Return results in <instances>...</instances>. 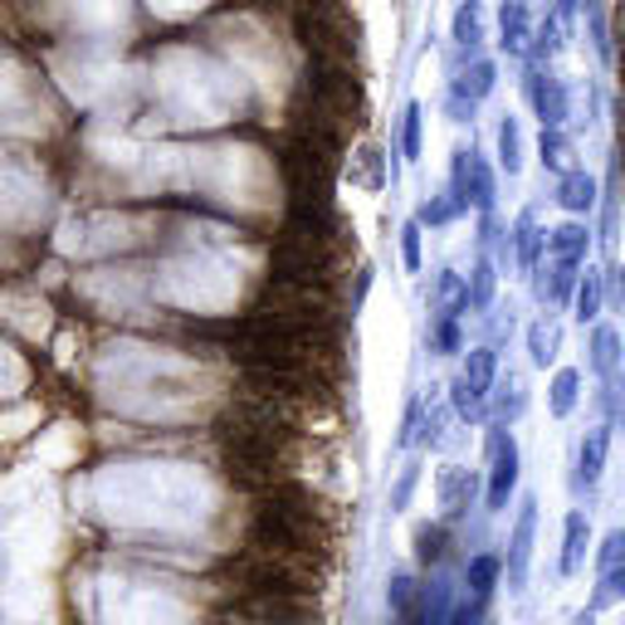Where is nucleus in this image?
I'll list each match as a JSON object with an SVG mask.
<instances>
[{"label": "nucleus", "mask_w": 625, "mask_h": 625, "mask_svg": "<svg viewBox=\"0 0 625 625\" xmlns=\"http://www.w3.org/2000/svg\"><path fill=\"white\" fill-rule=\"evenodd\" d=\"M484 460H488V479H484V514H508V504L518 498V479H523V450H518L514 431L498 421H488L484 435Z\"/></svg>", "instance_id": "obj_1"}, {"label": "nucleus", "mask_w": 625, "mask_h": 625, "mask_svg": "<svg viewBox=\"0 0 625 625\" xmlns=\"http://www.w3.org/2000/svg\"><path fill=\"white\" fill-rule=\"evenodd\" d=\"M494 381H498V347H469L460 377L450 381V411L460 415V421L479 425L488 421V396H494Z\"/></svg>", "instance_id": "obj_2"}, {"label": "nucleus", "mask_w": 625, "mask_h": 625, "mask_svg": "<svg viewBox=\"0 0 625 625\" xmlns=\"http://www.w3.org/2000/svg\"><path fill=\"white\" fill-rule=\"evenodd\" d=\"M523 103L543 128H567L571 122V83L552 64H523Z\"/></svg>", "instance_id": "obj_3"}, {"label": "nucleus", "mask_w": 625, "mask_h": 625, "mask_svg": "<svg viewBox=\"0 0 625 625\" xmlns=\"http://www.w3.org/2000/svg\"><path fill=\"white\" fill-rule=\"evenodd\" d=\"M611 440H616V431H611L606 421H597V425H587V435L577 440V460H571V474H567V488H571V498H597V488H601V479H606V460H611Z\"/></svg>", "instance_id": "obj_4"}, {"label": "nucleus", "mask_w": 625, "mask_h": 625, "mask_svg": "<svg viewBox=\"0 0 625 625\" xmlns=\"http://www.w3.org/2000/svg\"><path fill=\"white\" fill-rule=\"evenodd\" d=\"M533 543H538V494H523V498H518L514 528H508V547H504L508 597L528 591V571H533Z\"/></svg>", "instance_id": "obj_5"}, {"label": "nucleus", "mask_w": 625, "mask_h": 625, "mask_svg": "<svg viewBox=\"0 0 625 625\" xmlns=\"http://www.w3.org/2000/svg\"><path fill=\"white\" fill-rule=\"evenodd\" d=\"M455 196L469 205L474 215H488V211H498V172L488 166V156L479 152V148H469V162H464V176L460 181H445Z\"/></svg>", "instance_id": "obj_6"}, {"label": "nucleus", "mask_w": 625, "mask_h": 625, "mask_svg": "<svg viewBox=\"0 0 625 625\" xmlns=\"http://www.w3.org/2000/svg\"><path fill=\"white\" fill-rule=\"evenodd\" d=\"M508 235H514V274H518V279H533L538 264L547 259V231L538 225V211H533V205H523V211L514 215Z\"/></svg>", "instance_id": "obj_7"}, {"label": "nucleus", "mask_w": 625, "mask_h": 625, "mask_svg": "<svg viewBox=\"0 0 625 625\" xmlns=\"http://www.w3.org/2000/svg\"><path fill=\"white\" fill-rule=\"evenodd\" d=\"M597 547V528H591V508H567L562 518V557H557V577H577L587 567V552Z\"/></svg>", "instance_id": "obj_8"}, {"label": "nucleus", "mask_w": 625, "mask_h": 625, "mask_svg": "<svg viewBox=\"0 0 625 625\" xmlns=\"http://www.w3.org/2000/svg\"><path fill=\"white\" fill-rule=\"evenodd\" d=\"M587 372H591V381H611L616 372H625V342H621L616 322L601 318L587 328Z\"/></svg>", "instance_id": "obj_9"}, {"label": "nucleus", "mask_w": 625, "mask_h": 625, "mask_svg": "<svg viewBox=\"0 0 625 625\" xmlns=\"http://www.w3.org/2000/svg\"><path fill=\"white\" fill-rule=\"evenodd\" d=\"M552 201H557V211L577 215V221H591V215H597V201H601V181L587 172V166H571L567 176L552 181Z\"/></svg>", "instance_id": "obj_10"}, {"label": "nucleus", "mask_w": 625, "mask_h": 625, "mask_svg": "<svg viewBox=\"0 0 625 625\" xmlns=\"http://www.w3.org/2000/svg\"><path fill=\"white\" fill-rule=\"evenodd\" d=\"M606 304H611V288H606V264H587L577 279V294H571V322L577 328H591V322L606 318Z\"/></svg>", "instance_id": "obj_11"}, {"label": "nucleus", "mask_w": 625, "mask_h": 625, "mask_svg": "<svg viewBox=\"0 0 625 625\" xmlns=\"http://www.w3.org/2000/svg\"><path fill=\"white\" fill-rule=\"evenodd\" d=\"M591 249H597V231H591V221H577V215H567V221L547 225V259L591 264Z\"/></svg>", "instance_id": "obj_12"}, {"label": "nucleus", "mask_w": 625, "mask_h": 625, "mask_svg": "<svg viewBox=\"0 0 625 625\" xmlns=\"http://www.w3.org/2000/svg\"><path fill=\"white\" fill-rule=\"evenodd\" d=\"M533 10L528 0H504L498 5V49L504 55H528V39H533Z\"/></svg>", "instance_id": "obj_13"}, {"label": "nucleus", "mask_w": 625, "mask_h": 625, "mask_svg": "<svg viewBox=\"0 0 625 625\" xmlns=\"http://www.w3.org/2000/svg\"><path fill=\"white\" fill-rule=\"evenodd\" d=\"M435 488H440V508H445V518H464V508H474V494H479V479L469 474V469L460 464H445L440 469V479H435Z\"/></svg>", "instance_id": "obj_14"}, {"label": "nucleus", "mask_w": 625, "mask_h": 625, "mask_svg": "<svg viewBox=\"0 0 625 625\" xmlns=\"http://www.w3.org/2000/svg\"><path fill=\"white\" fill-rule=\"evenodd\" d=\"M488 411H494L498 425H518V421H523V411H528V387H523V377H518V372H498L494 396H488Z\"/></svg>", "instance_id": "obj_15"}, {"label": "nucleus", "mask_w": 625, "mask_h": 625, "mask_svg": "<svg viewBox=\"0 0 625 625\" xmlns=\"http://www.w3.org/2000/svg\"><path fill=\"white\" fill-rule=\"evenodd\" d=\"M450 89H460L464 98H474V103H484L488 93L498 89V59H488V55H469L460 69H455V83Z\"/></svg>", "instance_id": "obj_16"}, {"label": "nucleus", "mask_w": 625, "mask_h": 625, "mask_svg": "<svg viewBox=\"0 0 625 625\" xmlns=\"http://www.w3.org/2000/svg\"><path fill=\"white\" fill-rule=\"evenodd\" d=\"M498 587H504V552H474V557L464 562V591L494 601Z\"/></svg>", "instance_id": "obj_17"}, {"label": "nucleus", "mask_w": 625, "mask_h": 625, "mask_svg": "<svg viewBox=\"0 0 625 625\" xmlns=\"http://www.w3.org/2000/svg\"><path fill=\"white\" fill-rule=\"evenodd\" d=\"M581 367H557L552 372V381H547V415L552 421H571L577 415V405H581Z\"/></svg>", "instance_id": "obj_18"}, {"label": "nucleus", "mask_w": 625, "mask_h": 625, "mask_svg": "<svg viewBox=\"0 0 625 625\" xmlns=\"http://www.w3.org/2000/svg\"><path fill=\"white\" fill-rule=\"evenodd\" d=\"M484 0H460L450 15V39L455 49H469V55H479V45H484Z\"/></svg>", "instance_id": "obj_19"}, {"label": "nucleus", "mask_w": 625, "mask_h": 625, "mask_svg": "<svg viewBox=\"0 0 625 625\" xmlns=\"http://www.w3.org/2000/svg\"><path fill=\"white\" fill-rule=\"evenodd\" d=\"M494 156H498V172L504 176H518L523 172V122L514 113H504L494 128Z\"/></svg>", "instance_id": "obj_20"}, {"label": "nucleus", "mask_w": 625, "mask_h": 625, "mask_svg": "<svg viewBox=\"0 0 625 625\" xmlns=\"http://www.w3.org/2000/svg\"><path fill=\"white\" fill-rule=\"evenodd\" d=\"M557 352H562V328L552 312H543L538 322H528V362H533L538 372H547L552 362H557Z\"/></svg>", "instance_id": "obj_21"}, {"label": "nucleus", "mask_w": 625, "mask_h": 625, "mask_svg": "<svg viewBox=\"0 0 625 625\" xmlns=\"http://www.w3.org/2000/svg\"><path fill=\"white\" fill-rule=\"evenodd\" d=\"M562 49H567V30H562V20L547 10V15L533 25V39H528V55L523 59H528V64H552Z\"/></svg>", "instance_id": "obj_22"}, {"label": "nucleus", "mask_w": 625, "mask_h": 625, "mask_svg": "<svg viewBox=\"0 0 625 625\" xmlns=\"http://www.w3.org/2000/svg\"><path fill=\"white\" fill-rule=\"evenodd\" d=\"M587 606L597 611V616H606V611L625 606V562H616V567L606 571H591V597Z\"/></svg>", "instance_id": "obj_23"}, {"label": "nucleus", "mask_w": 625, "mask_h": 625, "mask_svg": "<svg viewBox=\"0 0 625 625\" xmlns=\"http://www.w3.org/2000/svg\"><path fill=\"white\" fill-rule=\"evenodd\" d=\"M460 215H469V205L450 191V186H445V191H435V196H425V201L415 205V221H421V231H425V225H431V231H445V225H455Z\"/></svg>", "instance_id": "obj_24"}, {"label": "nucleus", "mask_w": 625, "mask_h": 625, "mask_svg": "<svg viewBox=\"0 0 625 625\" xmlns=\"http://www.w3.org/2000/svg\"><path fill=\"white\" fill-rule=\"evenodd\" d=\"M571 152H577V142H571L567 128H543V138H538V156H543V172H552V181L577 166V162H571Z\"/></svg>", "instance_id": "obj_25"}, {"label": "nucleus", "mask_w": 625, "mask_h": 625, "mask_svg": "<svg viewBox=\"0 0 625 625\" xmlns=\"http://www.w3.org/2000/svg\"><path fill=\"white\" fill-rule=\"evenodd\" d=\"M464 284H469V312H488V308H494V294H498V264H494V255H479Z\"/></svg>", "instance_id": "obj_26"}, {"label": "nucleus", "mask_w": 625, "mask_h": 625, "mask_svg": "<svg viewBox=\"0 0 625 625\" xmlns=\"http://www.w3.org/2000/svg\"><path fill=\"white\" fill-rule=\"evenodd\" d=\"M421 132H425L421 98H405L401 122H396V152H401V162H421Z\"/></svg>", "instance_id": "obj_27"}, {"label": "nucleus", "mask_w": 625, "mask_h": 625, "mask_svg": "<svg viewBox=\"0 0 625 625\" xmlns=\"http://www.w3.org/2000/svg\"><path fill=\"white\" fill-rule=\"evenodd\" d=\"M469 312V284L455 269H440L435 279V318H464Z\"/></svg>", "instance_id": "obj_28"}, {"label": "nucleus", "mask_w": 625, "mask_h": 625, "mask_svg": "<svg viewBox=\"0 0 625 625\" xmlns=\"http://www.w3.org/2000/svg\"><path fill=\"white\" fill-rule=\"evenodd\" d=\"M591 405H597V421H606L611 431H625V372H616L611 381H597Z\"/></svg>", "instance_id": "obj_29"}, {"label": "nucleus", "mask_w": 625, "mask_h": 625, "mask_svg": "<svg viewBox=\"0 0 625 625\" xmlns=\"http://www.w3.org/2000/svg\"><path fill=\"white\" fill-rule=\"evenodd\" d=\"M581 15H587V35H591V55L601 64H611V25H606V0H581Z\"/></svg>", "instance_id": "obj_30"}, {"label": "nucleus", "mask_w": 625, "mask_h": 625, "mask_svg": "<svg viewBox=\"0 0 625 625\" xmlns=\"http://www.w3.org/2000/svg\"><path fill=\"white\" fill-rule=\"evenodd\" d=\"M616 562H625V523H616L591 547V571H606V567H616Z\"/></svg>", "instance_id": "obj_31"}, {"label": "nucleus", "mask_w": 625, "mask_h": 625, "mask_svg": "<svg viewBox=\"0 0 625 625\" xmlns=\"http://www.w3.org/2000/svg\"><path fill=\"white\" fill-rule=\"evenodd\" d=\"M445 557V528L440 523H421L415 528V562L421 567H435Z\"/></svg>", "instance_id": "obj_32"}, {"label": "nucleus", "mask_w": 625, "mask_h": 625, "mask_svg": "<svg viewBox=\"0 0 625 625\" xmlns=\"http://www.w3.org/2000/svg\"><path fill=\"white\" fill-rule=\"evenodd\" d=\"M431 347L440 352V357H455V352H464V328H460V318H435Z\"/></svg>", "instance_id": "obj_33"}, {"label": "nucleus", "mask_w": 625, "mask_h": 625, "mask_svg": "<svg viewBox=\"0 0 625 625\" xmlns=\"http://www.w3.org/2000/svg\"><path fill=\"white\" fill-rule=\"evenodd\" d=\"M387 606H391V616H411V606H415V577L411 571H396V577L387 581Z\"/></svg>", "instance_id": "obj_34"}, {"label": "nucleus", "mask_w": 625, "mask_h": 625, "mask_svg": "<svg viewBox=\"0 0 625 625\" xmlns=\"http://www.w3.org/2000/svg\"><path fill=\"white\" fill-rule=\"evenodd\" d=\"M415 484H421V460H411L401 474H396V484H391V514H405V508H411Z\"/></svg>", "instance_id": "obj_35"}, {"label": "nucleus", "mask_w": 625, "mask_h": 625, "mask_svg": "<svg viewBox=\"0 0 625 625\" xmlns=\"http://www.w3.org/2000/svg\"><path fill=\"white\" fill-rule=\"evenodd\" d=\"M421 421H425V396H411V405L401 415V431H396V450H411L421 440Z\"/></svg>", "instance_id": "obj_36"}, {"label": "nucleus", "mask_w": 625, "mask_h": 625, "mask_svg": "<svg viewBox=\"0 0 625 625\" xmlns=\"http://www.w3.org/2000/svg\"><path fill=\"white\" fill-rule=\"evenodd\" d=\"M421 221H401V264H405V274H421Z\"/></svg>", "instance_id": "obj_37"}, {"label": "nucleus", "mask_w": 625, "mask_h": 625, "mask_svg": "<svg viewBox=\"0 0 625 625\" xmlns=\"http://www.w3.org/2000/svg\"><path fill=\"white\" fill-rule=\"evenodd\" d=\"M440 108H445V118H450L455 128H464V122H474V108H479V103H474V98H464L460 89H450V93H445Z\"/></svg>", "instance_id": "obj_38"}, {"label": "nucleus", "mask_w": 625, "mask_h": 625, "mask_svg": "<svg viewBox=\"0 0 625 625\" xmlns=\"http://www.w3.org/2000/svg\"><path fill=\"white\" fill-rule=\"evenodd\" d=\"M484 611H488L484 597H464V601H455L450 606V625H479L484 621Z\"/></svg>", "instance_id": "obj_39"}, {"label": "nucleus", "mask_w": 625, "mask_h": 625, "mask_svg": "<svg viewBox=\"0 0 625 625\" xmlns=\"http://www.w3.org/2000/svg\"><path fill=\"white\" fill-rule=\"evenodd\" d=\"M606 288H611V304H616V312L625 318V259L606 264Z\"/></svg>", "instance_id": "obj_40"}, {"label": "nucleus", "mask_w": 625, "mask_h": 625, "mask_svg": "<svg viewBox=\"0 0 625 625\" xmlns=\"http://www.w3.org/2000/svg\"><path fill=\"white\" fill-rule=\"evenodd\" d=\"M372 274H377L372 264H362V269H357V294H352V312H362V304H367V294H372Z\"/></svg>", "instance_id": "obj_41"}, {"label": "nucleus", "mask_w": 625, "mask_h": 625, "mask_svg": "<svg viewBox=\"0 0 625 625\" xmlns=\"http://www.w3.org/2000/svg\"><path fill=\"white\" fill-rule=\"evenodd\" d=\"M552 15H557V20H562V30H567L571 20L581 15V0H552Z\"/></svg>", "instance_id": "obj_42"}, {"label": "nucleus", "mask_w": 625, "mask_h": 625, "mask_svg": "<svg viewBox=\"0 0 625 625\" xmlns=\"http://www.w3.org/2000/svg\"><path fill=\"white\" fill-rule=\"evenodd\" d=\"M597 621H601V616H597V611H591V606H581V611H577V616H571L567 625H597Z\"/></svg>", "instance_id": "obj_43"}, {"label": "nucleus", "mask_w": 625, "mask_h": 625, "mask_svg": "<svg viewBox=\"0 0 625 625\" xmlns=\"http://www.w3.org/2000/svg\"><path fill=\"white\" fill-rule=\"evenodd\" d=\"M621 625H625V616H621Z\"/></svg>", "instance_id": "obj_44"}]
</instances>
